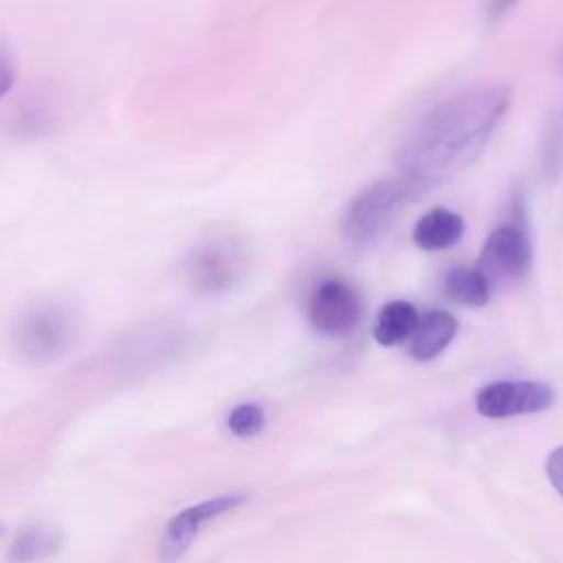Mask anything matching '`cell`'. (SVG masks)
Masks as SVG:
<instances>
[{
	"label": "cell",
	"instance_id": "obj_8",
	"mask_svg": "<svg viewBox=\"0 0 563 563\" xmlns=\"http://www.w3.org/2000/svg\"><path fill=\"white\" fill-rule=\"evenodd\" d=\"M68 314L57 306H46L29 314L22 328V343L31 354L55 352L68 334Z\"/></svg>",
	"mask_w": 563,
	"mask_h": 563
},
{
	"label": "cell",
	"instance_id": "obj_16",
	"mask_svg": "<svg viewBox=\"0 0 563 563\" xmlns=\"http://www.w3.org/2000/svg\"><path fill=\"white\" fill-rule=\"evenodd\" d=\"M512 2H515V0H490L488 13H490V15H499V13H504Z\"/></svg>",
	"mask_w": 563,
	"mask_h": 563
},
{
	"label": "cell",
	"instance_id": "obj_3",
	"mask_svg": "<svg viewBox=\"0 0 563 563\" xmlns=\"http://www.w3.org/2000/svg\"><path fill=\"white\" fill-rule=\"evenodd\" d=\"M249 271V251L233 235L207 238L185 255L180 273L187 286L202 295L233 288Z\"/></svg>",
	"mask_w": 563,
	"mask_h": 563
},
{
	"label": "cell",
	"instance_id": "obj_7",
	"mask_svg": "<svg viewBox=\"0 0 563 563\" xmlns=\"http://www.w3.org/2000/svg\"><path fill=\"white\" fill-rule=\"evenodd\" d=\"M244 499H246L244 495H220V497L200 501L196 506H189L183 512H178L176 517H172V521L167 523V530L163 534V541H161V559L165 563L176 561L189 548V543L194 541V537L198 534V530L205 521L238 508Z\"/></svg>",
	"mask_w": 563,
	"mask_h": 563
},
{
	"label": "cell",
	"instance_id": "obj_15",
	"mask_svg": "<svg viewBox=\"0 0 563 563\" xmlns=\"http://www.w3.org/2000/svg\"><path fill=\"white\" fill-rule=\"evenodd\" d=\"M545 475L554 490L563 497V446H556L545 460Z\"/></svg>",
	"mask_w": 563,
	"mask_h": 563
},
{
	"label": "cell",
	"instance_id": "obj_6",
	"mask_svg": "<svg viewBox=\"0 0 563 563\" xmlns=\"http://www.w3.org/2000/svg\"><path fill=\"white\" fill-rule=\"evenodd\" d=\"M554 398V389L543 380H495L477 391L475 409L484 418H512L539 413Z\"/></svg>",
	"mask_w": 563,
	"mask_h": 563
},
{
	"label": "cell",
	"instance_id": "obj_4",
	"mask_svg": "<svg viewBox=\"0 0 563 563\" xmlns=\"http://www.w3.org/2000/svg\"><path fill=\"white\" fill-rule=\"evenodd\" d=\"M532 264V246L526 231L517 224H501L486 238L475 268L490 290L523 279Z\"/></svg>",
	"mask_w": 563,
	"mask_h": 563
},
{
	"label": "cell",
	"instance_id": "obj_9",
	"mask_svg": "<svg viewBox=\"0 0 563 563\" xmlns=\"http://www.w3.org/2000/svg\"><path fill=\"white\" fill-rule=\"evenodd\" d=\"M457 332V321L446 310H427L420 314L418 328L409 339V352L418 361H431L453 341Z\"/></svg>",
	"mask_w": 563,
	"mask_h": 563
},
{
	"label": "cell",
	"instance_id": "obj_14",
	"mask_svg": "<svg viewBox=\"0 0 563 563\" xmlns=\"http://www.w3.org/2000/svg\"><path fill=\"white\" fill-rule=\"evenodd\" d=\"M51 550H55V537L44 530H31L22 534V539H18L13 545L18 561H33L48 554Z\"/></svg>",
	"mask_w": 563,
	"mask_h": 563
},
{
	"label": "cell",
	"instance_id": "obj_2",
	"mask_svg": "<svg viewBox=\"0 0 563 563\" xmlns=\"http://www.w3.org/2000/svg\"><path fill=\"white\" fill-rule=\"evenodd\" d=\"M424 185L411 176L385 178L365 187L350 205L343 216V238L354 249H367L378 242L398 213L420 196Z\"/></svg>",
	"mask_w": 563,
	"mask_h": 563
},
{
	"label": "cell",
	"instance_id": "obj_12",
	"mask_svg": "<svg viewBox=\"0 0 563 563\" xmlns=\"http://www.w3.org/2000/svg\"><path fill=\"white\" fill-rule=\"evenodd\" d=\"M442 288L446 292L449 299H453L455 303L462 306H471V308H479L484 303H488L490 299V286L488 282L482 277V273L473 266H455L451 271H446L444 279H442Z\"/></svg>",
	"mask_w": 563,
	"mask_h": 563
},
{
	"label": "cell",
	"instance_id": "obj_11",
	"mask_svg": "<svg viewBox=\"0 0 563 563\" xmlns=\"http://www.w3.org/2000/svg\"><path fill=\"white\" fill-rule=\"evenodd\" d=\"M418 321H420V314H418L413 303L402 301V299H394V301L385 303L380 308V312L376 314L374 330H372L374 341L383 347L398 345V343L413 336V332L418 328Z\"/></svg>",
	"mask_w": 563,
	"mask_h": 563
},
{
	"label": "cell",
	"instance_id": "obj_13",
	"mask_svg": "<svg viewBox=\"0 0 563 563\" xmlns=\"http://www.w3.org/2000/svg\"><path fill=\"white\" fill-rule=\"evenodd\" d=\"M264 427V411L257 405L244 402L229 413V429L238 438H253Z\"/></svg>",
	"mask_w": 563,
	"mask_h": 563
},
{
	"label": "cell",
	"instance_id": "obj_5",
	"mask_svg": "<svg viewBox=\"0 0 563 563\" xmlns=\"http://www.w3.org/2000/svg\"><path fill=\"white\" fill-rule=\"evenodd\" d=\"M363 312L358 290L339 277L321 279L308 299L310 323L330 336L347 334L356 328Z\"/></svg>",
	"mask_w": 563,
	"mask_h": 563
},
{
	"label": "cell",
	"instance_id": "obj_1",
	"mask_svg": "<svg viewBox=\"0 0 563 563\" xmlns=\"http://www.w3.org/2000/svg\"><path fill=\"white\" fill-rule=\"evenodd\" d=\"M510 103L506 86H482L449 97L429 110L402 139L396 163L422 183L468 165Z\"/></svg>",
	"mask_w": 563,
	"mask_h": 563
},
{
	"label": "cell",
	"instance_id": "obj_10",
	"mask_svg": "<svg viewBox=\"0 0 563 563\" xmlns=\"http://www.w3.org/2000/svg\"><path fill=\"white\" fill-rule=\"evenodd\" d=\"M464 235V220L446 207H433L413 227V242L424 251H442Z\"/></svg>",
	"mask_w": 563,
	"mask_h": 563
}]
</instances>
